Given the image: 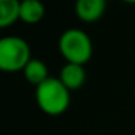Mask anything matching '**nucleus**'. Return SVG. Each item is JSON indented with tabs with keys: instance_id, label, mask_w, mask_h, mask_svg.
Listing matches in <instances>:
<instances>
[{
	"instance_id": "obj_1",
	"label": "nucleus",
	"mask_w": 135,
	"mask_h": 135,
	"mask_svg": "<svg viewBox=\"0 0 135 135\" xmlns=\"http://www.w3.org/2000/svg\"><path fill=\"white\" fill-rule=\"evenodd\" d=\"M35 99L39 109L50 116L64 113L70 106V90L58 77H50L35 90Z\"/></svg>"
},
{
	"instance_id": "obj_2",
	"label": "nucleus",
	"mask_w": 135,
	"mask_h": 135,
	"mask_svg": "<svg viewBox=\"0 0 135 135\" xmlns=\"http://www.w3.org/2000/svg\"><path fill=\"white\" fill-rule=\"evenodd\" d=\"M58 50L64 60L71 64L84 65L93 54L91 39L84 31L70 28L64 31L58 39Z\"/></svg>"
},
{
	"instance_id": "obj_3",
	"label": "nucleus",
	"mask_w": 135,
	"mask_h": 135,
	"mask_svg": "<svg viewBox=\"0 0 135 135\" xmlns=\"http://www.w3.org/2000/svg\"><path fill=\"white\" fill-rule=\"evenodd\" d=\"M31 60V47L23 38L15 35L0 38V71H23Z\"/></svg>"
},
{
	"instance_id": "obj_4",
	"label": "nucleus",
	"mask_w": 135,
	"mask_h": 135,
	"mask_svg": "<svg viewBox=\"0 0 135 135\" xmlns=\"http://www.w3.org/2000/svg\"><path fill=\"white\" fill-rule=\"evenodd\" d=\"M74 10L81 22L93 23L103 16L106 10V0H76Z\"/></svg>"
},
{
	"instance_id": "obj_5",
	"label": "nucleus",
	"mask_w": 135,
	"mask_h": 135,
	"mask_svg": "<svg viewBox=\"0 0 135 135\" xmlns=\"http://www.w3.org/2000/svg\"><path fill=\"white\" fill-rule=\"evenodd\" d=\"M58 79L61 83L68 89V90H79L83 87L86 81V70L84 65L80 64H71V62H65L62 68L60 70Z\"/></svg>"
},
{
	"instance_id": "obj_6",
	"label": "nucleus",
	"mask_w": 135,
	"mask_h": 135,
	"mask_svg": "<svg viewBox=\"0 0 135 135\" xmlns=\"http://www.w3.org/2000/svg\"><path fill=\"white\" fill-rule=\"evenodd\" d=\"M45 16V6L41 0H23L19 6V21L28 25L41 22Z\"/></svg>"
},
{
	"instance_id": "obj_7",
	"label": "nucleus",
	"mask_w": 135,
	"mask_h": 135,
	"mask_svg": "<svg viewBox=\"0 0 135 135\" xmlns=\"http://www.w3.org/2000/svg\"><path fill=\"white\" fill-rule=\"evenodd\" d=\"M23 76L31 84L36 86V87L39 84H42L45 80L50 79L47 64L42 60H36V58H32L26 64V67L23 68Z\"/></svg>"
},
{
	"instance_id": "obj_8",
	"label": "nucleus",
	"mask_w": 135,
	"mask_h": 135,
	"mask_svg": "<svg viewBox=\"0 0 135 135\" xmlns=\"http://www.w3.org/2000/svg\"><path fill=\"white\" fill-rule=\"evenodd\" d=\"M19 0H0V29L19 21Z\"/></svg>"
},
{
	"instance_id": "obj_9",
	"label": "nucleus",
	"mask_w": 135,
	"mask_h": 135,
	"mask_svg": "<svg viewBox=\"0 0 135 135\" xmlns=\"http://www.w3.org/2000/svg\"><path fill=\"white\" fill-rule=\"evenodd\" d=\"M125 3H131V4H135V0H122Z\"/></svg>"
},
{
	"instance_id": "obj_10",
	"label": "nucleus",
	"mask_w": 135,
	"mask_h": 135,
	"mask_svg": "<svg viewBox=\"0 0 135 135\" xmlns=\"http://www.w3.org/2000/svg\"><path fill=\"white\" fill-rule=\"evenodd\" d=\"M134 96H135V89H134Z\"/></svg>"
},
{
	"instance_id": "obj_11",
	"label": "nucleus",
	"mask_w": 135,
	"mask_h": 135,
	"mask_svg": "<svg viewBox=\"0 0 135 135\" xmlns=\"http://www.w3.org/2000/svg\"><path fill=\"white\" fill-rule=\"evenodd\" d=\"M19 2H23V0H19Z\"/></svg>"
}]
</instances>
